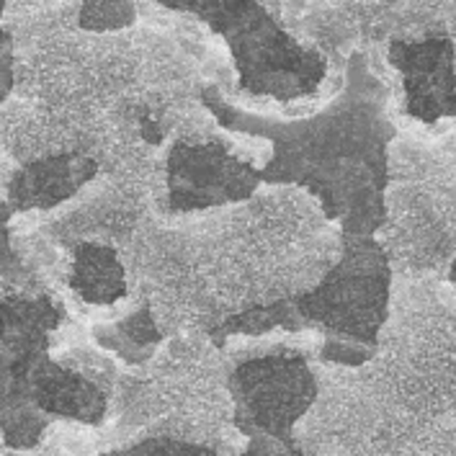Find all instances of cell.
Wrapping results in <instances>:
<instances>
[{
  "instance_id": "obj_1",
  "label": "cell",
  "mask_w": 456,
  "mask_h": 456,
  "mask_svg": "<svg viewBox=\"0 0 456 456\" xmlns=\"http://www.w3.org/2000/svg\"><path fill=\"white\" fill-rule=\"evenodd\" d=\"M387 96L366 54L354 52L340 98L307 119L248 114L224 103L216 86L201 91V103L222 126L271 140L273 158L261 170L264 183L310 189L322 201L325 216L340 222L343 240H354L371 238L387 219V147L397 134L387 119Z\"/></svg>"
},
{
  "instance_id": "obj_2",
  "label": "cell",
  "mask_w": 456,
  "mask_h": 456,
  "mask_svg": "<svg viewBox=\"0 0 456 456\" xmlns=\"http://www.w3.org/2000/svg\"><path fill=\"white\" fill-rule=\"evenodd\" d=\"M389 261L379 242L343 240V258L320 287L232 314L212 328V340L224 346L230 336H264L273 328L317 330L325 338L322 359L361 366L377 354L389 307Z\"/></svg>"
},
{
  "instance_id": "obj_3",
  "label": "cell",
  "mask_w": 456,
  "mask_h": 456,
  "mask_svg": "<svg viewBox=\"0 0 456 456\" xmlns=\"http://www.w3.org/2000/svg\"><path fill=\"white\" fill-rule=\"evenodd\" d=\"M62 310L49 299L0 302V431L11 449H28L57 418L98 426L106 415V395L49 359V333Z\"/></svg>"
},
{
  "instance_id": "obj_4",
  "label": "cell",
  "mask_w": 456,
  "mask_h": 456,
  "mask_svg": "<svg viewBox=\"0 0 456 456\" xmlns=\"http://www.w3.org/2000/svg\"><path fill=\"white\" fill-rule=\"evenodd\" d=\"M160 5L191 11L224 37L248 94L287 103L314 94L325 77V57L297 45L256 0H160Z\"/></svg>"
},
{
  "instance_id": "obj_5",
  "label": "cell",
  "mask_w": 456,
  "mask_h": 456,
  "mask_svg": "<svg viewBox=\"0 0 456 456\" xmlns=\"http://www.w3.org/2000/svg\"><path fill=\"white\" fill-rule=\"evenodd\" d=\"M235 400L232 423L245 436L279 438L294 456H305L297 446L291 428L313 408L317 382L305 356L279 354L242 361L227 379Z\"/></svg>"
},
{
  "instance_id": "obj_6",
  "label": "cell",
  "mask_w": 456,
  "mask_h": 456,
  "mask_svg": "<svg viewBox=\"0 0 456 456\" xmlns=\"http://www.w3.org/2000/svg\"><path fill=\"white\" fill-rule=\"evenodd\" d=\"M264 183L261 170L242 163L222 142H175L168 152V209L201 212L250 199Z\"/></svg>"
},
{
  "instance_id": "obj_7",
  "label": "cell",
  "mask_w": 456,
  "mask_h": 456,
  "mask_svg": "<svg viewBox=\"0 0 456 456\" xmlns=\"http://www.w3.org/2000/svg\"><path fill=\"white\" fill-rule=\"evenodd\" d=\"M389 60L405 77L408 114L433 124L441 117L456 114V70L454 45L444 37L423 45L392 42Z\"/></svg>"
},
{
  "instance_id": "obj_8",
  "label": "cell",
  "mask_w": 456,
  "mask_h": 456,
  "mask_svg": "<svg viewBox=\"0 0 456 456\" xmlns=\"http://www.w3.org/2000/svg\"><path fill=\"white\" fill-rule=\"evenodd\" d=\"M96 160L83 152L52 155L45 160L28 163L16 170L8 181V212H31L52 209L70 199L83 183L96 175Z\"/></svg>"
},
{
  "instance_id": "obj_9",
  "label": "cell",
  "mask_w": 456,
  "mask_h": 456,
  "mask_svg": "<svg viewBox=\"0 0 456 456\" xmlns=\"http://www.w3.org/2000/svg\"><path fill=\"white\" fill-rule=\"evenodd\" d=\"M72 289L88 302H114L124 294V273L111 250L86 245L77 250Z\"/></svg>"
},
{
  "instance_id": "obj_10",
  "label": "cell",
  "mask_w": 456,
  "mask_h": 456,
  "mask_svg": "<svg viewBox=\"0 0 456 456\" xmlns=\"http://www.w3.org/2000/svg\"><path fill=\"white\" fill-rule=\"evenodd\" d=\"M94 336H96L98 346L119 354L121 359L129 363H142L144 359H150L155 346L160 343V333L152 322L150 307H144L137 314H129L117 325L96 328Z\"/></svg>"
},
{
  "instance_id": "obj_11",
  "label": "cell",
  "mask_w": 456,
  "mask_h": 456,
  "mask_svg": "<svg viewBox=\"0 0 456 456\" xmlns=\"http://www.w3.org/2000/svg\"><path fill=\"white\" fill-rule=\"evenodd\" d=\"M101 456H216L212 446H201V444H189V441H178V438H144L140 444L119 449V452H106Z\"/></svg>"
},
{
  "instance_id": "obj_12",
  "label": "cell",
  "mask_w": 456,
  "mask_h": 456,
  "mask_svg": "<svg viewBox=\"0 0 456 456\" xmlns=\"http://www.w3.org/2000/svg\"><path fill=\"white\" fill-rule=\"evenodd\" d=\"M134 21L132 3H86L80 11L83 28H121Z\"/></svg>"
},
{
  "instance_id": "obj_13",
  "label": "cell",
  "mask_w": 456,
  "mask_h": 456,
  "mask_svg": "<svg viewBox=\"0 0 456 456\" xmlns=\"http://www.w3.org/2000/svg\"><path fill=\"white\" fill-rule=\"evenodd\" d=\"M242 456H294L289 452L287 446L279 441V438H271V436H253L250 438V446Z\"/></svg>"
},
{
  "instance_id": "obj_14",
  "label": "cell",
  "mask_w": 456,
  "mask_h": 456,
  "mask_svg": "<svg viewBox=\"0 0 456 456\" xmlns=\"http://www.w3.org/2000/svg\"><path fill=\"white\" fill-rule=\"evenodd\" d=\"M3 39V98L11 91V37L5 31H0Z\"/></svg>"
}]
</instances>
